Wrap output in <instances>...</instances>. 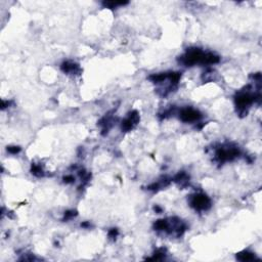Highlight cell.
<instances>
[{"instance_id": "obj_9", "label": "cell", "mask_w": 262, "mask_h": 262, "mask_svg": "<svg viewBox=\"0 0 262 262\" xmlns=\"http://www.w3.org/2000/svg\"><path fill=\"white\" fill-rule=\"evenodd\" d=\"M7 151H8L10 154H17V153L21 151V149L18 147H9V148H7Z\"/></svg>"}, {"instance_id": "obj_6", "label": "cell", "mask_w": 262, "mask_h": 262, "mask_svg": "<svg viewBox=\"0 0 262 262\" xmlns=\"http://www.w3.org/2000/svg\"><path fill=\"white\" fill-rule=\"evenodd\" d=\"M238 259L241 260V261H251V260H254L255 259V255L250 252H243V253H239L238 254Z\"/></svg>"}, {"instance_id": "obj_11", "label": "cell", "mask_w": 262, "mask_h": 262, "mask_svg": "<svg viewBox=\"0 0 262 262\" xmlns=\"http://www.w3.org/2000/svg\"><path fill=\"white\" fill-rule=\"evenodd\" d=\"M75 180L74 177L72 176V175H69V176H66V177H63V181H65L66 183H69V182H73Z\"/></svg>"}, {"instance_id": "obj_5", "label": "cell", "mask_w": 262, "mask_h": 262, "mask_svg": "<svg viewBox=\"0 0 262 262\" xmlns=\"http://www.w3.org/2000/svg\"><path fill=\"white\" fill-rule=\"evenodd\" d=\"M62 70L65 73H77L79 71V67L76 63H71V62H66L62 65Z\"/></svg>"}, {"instance_id": "obj_8", "label": "cell", "mask_w": 262, "mask_h": 262, "mask_svg": "<svg viewBox=\"0 0 262 262\" xmlns=\"http://www.w3.org/2000/svg\"><path fill=\"white\" fill-rule=\"evenodd\" d=\"M77 215V212L76 211H68V212H66L65 213V219H70V218H73L74 216H76Z\"/></svg>"}, {"instance_id": "obj_3", "label": "cell", "mask_w": 262, "mask_h": 262, "mask_svg": "<svg viewBox=\"0 0 262 262\" xmlns=\"http://www.w3.org/2000/svg\"><path fill=\"white\" fill-rule=\"evenodd\" d=\"M239 155L238 149L230 148V149H219L216 153V158L219 162H226L230 161Z\"/></svg>"}, {"instance_id": "obj_1", "label": "cell", "mask_w": 262, "mask_h": 262, "mask_svg": "<svg viewBox=\"0 0 262 262\" xmlns=\"http://www.w3.org/2000/svg\"><path fill=\"white\" fill-rule=\"evenodd\" d=\"M260 95H254L251 94L248 91L247 92H239L238 96L235 97V104L239 108V113L241 114H247V108L250 104H252L256 99H259Z\"/></svg>"}, {"instance_id": "obj_4", "label": "cell", "mask_w": 262, "mask_h": 262, "mask_svg": "<svg viewBox=\"0 0 262 262\" xmlns=\"http://www.w3.org/2000/svg\"><path fill=\"white\" fill-rule=\"evenodd\" d=\"M201 118V114L199 111L194 110L192 108H183L180 112V119L183 122H194Z\"/></svg>"}, {"instance_id": "obj_10", "label": "cell", "mask_w": 262, "mask_h": 262, "mask_svg": "<svg viewBox=\"0 0 262 262\" xmlns=\"http://www.w3.org/2000/svg\"><path fill=\"white\" fill-rule=\"evenodd\" d=\"M117 235H118V230L115 229V228H113V229L110 230V233H108V237L111 239H116Z\"/></svg>"}, {"instance_id": "obj_2", "label": "cell", "mask_w": 262, "mask_h": 262, "mask_svg": "<svg viewBox=\"0 0 262 262\" xmlns=\"http://www.w3.org/2000/svg\"><path fill=\"white\" fill-rule=\"evenodd\" d=\"M190 206L199 211L207 210V209L210 208L211 201L206 194H198L192 197V199H190Z\"/></svg>"}, {"instance_id": "obj_7", "label": "cell", "mask_w": 262, "mask_h": 262, "mask_svg": "<svg viewBox=\"0 0 262 262\" xmlns=\"http://www.w3.org/2000/svg\"><path fill=\"white\" fill-rule=\"evenodd\" d=\"M32 173L37 177H41V176H43L44 175L42 168H41L40 166H36V165L32 166Z\"/></svg>"}, {"instance_id": "obj_12", "label": "cell", "mask_w": 262, "mask_h": 262, "mask_svg": "<svg viewBox=\"0 0 262 262\" xmlns=\"http://www.w3.org/2000/svg\"><path fill=\"white\" fill-rule=\"evenodd\" d=\"M155 211H157V212H161V211H162V209L159 208V207H155Z\"/></svg>"}]
</instances>
